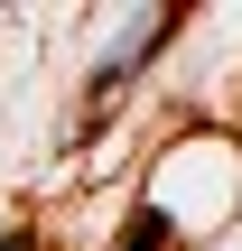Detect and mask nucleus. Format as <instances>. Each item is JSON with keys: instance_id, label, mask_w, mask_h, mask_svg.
Listing matches in <instances>:
<instances>
[{"instance_id": "obj_2", "label": "nucleus", "mask_w": 242, "mask_h": 251, "mask_svg": "<svg viewBox=\"0 0 242 251\" xmlns=\"http://www.w3.org/2000/svg\"><path fill=\"white\" fill-rule=\"evenodd\" d=\"M168 28H177V9H149V19H131V37H121V47L93 65V121H103V112L121 102V84H131V75H140V65L168 47Z\"/></svg>"}, {"instance_id": "obj_1", "label": "nucleus", "mask_w": 242, "mask_h": 251, "mask_svg": "<svg viewBox=\"0 0 242 251\" xmlns=\"http://www.w3.org/2000/svg\"><path fill=\"white\" fill-rule=\"evenodd\" d=\"M140 205H149V214L177 233V251H187L196 233H215V224L242 205V149H233V140H215V130H205V140H177Z\"/></svg>"}, {"instance_id": "obj_3", "label": "nucleus", "mask_w": 242, "mask_h": 251, "mask_svg": "<svg viewBox=\"0 0 242 251\" xmlns=\"http://www.w3.org/2000/svg\"><path fill=\"white\" fill-rule=\"evenodd\" d=\"M112 251H177V233H168L149 205H131V224H121V242H112Z\"/></svg>"}, {"instance_id": "obj_4", "label": "nucleus", "mask_w": 242, "mask_h": 251, "mask_svg": "<svg viewBox=\"0 0 242 251\" xmlns=\"http://www.w3.org/2000/svg\"><path fill=\"white\" fill-rule=\"evenodd\" d=\"M0 251H28V233H0Z\"/></svg>"}]
</instances>
